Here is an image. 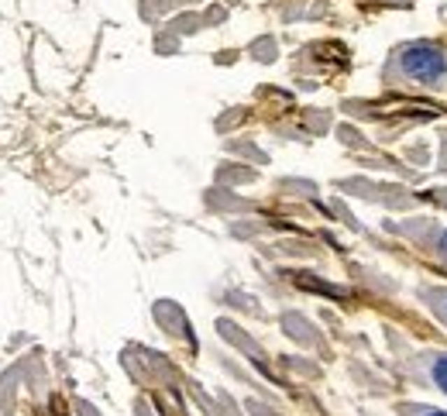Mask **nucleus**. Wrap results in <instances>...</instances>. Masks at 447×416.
Listing matches in <instances>:
<instances>
[{
	"label": "nucleus",
	"mask_w": 447,
	"mask_h": 416,
	"mask_svg": "<svg viewBox=\"0 0 447 416\" xmlns=\"http://www.w3.org/2000/svg\"><path fill=\"white\" fill-rule=\"evenodd\" d=\"M434 382H437V385L447 392V354L437 361V365H434Z\"/></svg>",
	"instance_id": "nucleus-2"
},
{
	"label": "nucleus",
	"mask_w": 447,
	"mask_h": 416,
	"mask_svg": "<svg viewBox=\"0 0 447 416\" xmlns=\"http://www.w3.org/2000/svg\"><path fill=\"white\" fill-rule=\"evenodd\" d=\"M441 254L447 258V231H444V238H441Z\"/></svg>",
	"instance_id": "nucleus-3"
},
{
	"label": "nucleus",
	"mask_w": 447,
	"mask_h": 416,
	"mask_svg": "<svg viewBox=\"0 0 447 416\" xmlns=\"http://www.w3.org/2000/svg\"><path fill=\"white\" fill-rule=\"evenodd\" d=\"M430 416H447V413H441V410H434V413H430Z\"/></svg>",
	"instance_id": "nucleus-4"
},
{
	"label": "nucleus",
	"mask_w": 447,
	"mask_h": 416,
	"mask_svg": "<svg viewBox=\"0 0 447 416\" xmlns=\"http://www.w3.org/2000/svg\"><path fill=\"white\" fill-rule=\"evenodd\" d=\"M399 66H403V73L413 76L416 83H437L447 73V55L441 45L413 42L399 52Z\"/></svg>",
	"instance_id": "nucleus-1"
}]
</instances>
